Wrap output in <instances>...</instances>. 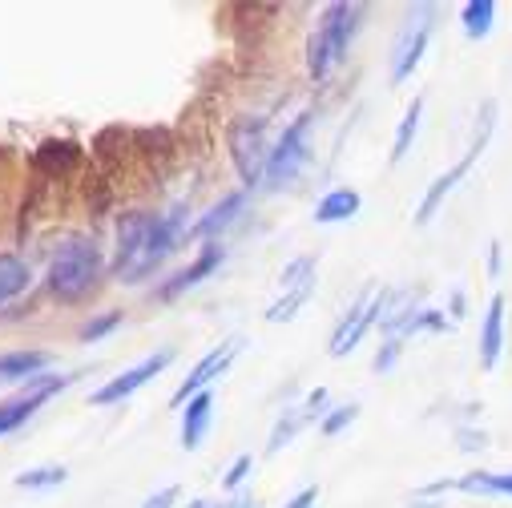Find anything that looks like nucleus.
<instances>
[{"label": "nucleus", "mask_w": 512, "mask_h": 508, "mask_svg": "<svg viewBox=\"0 0 512 508\" xmlns=\"http://www.w3.org/2000/svg\"><path fill=\"white\" fill-rule=\"evenodd\" d=\"M178 242V218L130 210L117 222V250H113V279L117 283H142L150 279Z\"/></svg>", "instance_id": "nucleus-1"}, {"label": "nucleus", "mask_w": 512, "mask_h": 508, "mask_svg": "<svg viewBox=\"0 0 512 508\" xmlns=\"http://www.w3.org/2000/svg\"><path fill=\"white\" fill-rule=\"evenodd\" d=\"M101 271H105V259L93 238H65L49 263V291L61 303H81L97 291Z\"/></svg>", "instance_id": "nucleus-2"}, {"label": "nucleus", "mask_w": 512, "mask_h": 508, "mask_svg": "<svg viewBox=\"0 0 512 508\" xmlns=\"http://www.w3.org/2000/svg\"><path fill=\"white\" fill-rule=\"evenodd\" d=\"M359 17H363L359 5H327L319 13V25L307 41V69L315 81H327V73L335 65H343V57L359 33Z\"/></svg>", "instance_id": "nucleus-3"}, {"label": "nucleus", "mask_w": 512, "mask_h": 508, "mask_svg": "<svg viewBox=\"0 0 512 508\" xmlns=\"http://www.w3.org/2000/svg\"><path fill=\"white\" fill-rule=\"evenodd\" d=\"M226 142H230V158H234L242 186H259L267 178V162H271L267 117H250V113L234 117L230 130H226Z\"/></svg>", "instance_id": "nucleus-4"}, {"label": "nucleus", "mask_w": 512, "mask_h": 508, "mask_svg": "<svg viewBox=\"0 0 512 508\" xmlns=\"http://www.w3.org/2000/svg\"><path fill=\"white\" fill-rule=\"evenodd\" d=\"M492 130H496V101L488 97L484 105H480V121H476V138H472V146H468V154L448 170V174H440L436 182H432V190L424 194V202H420V210H416V226H428L432 218H436V210L444 206V198L460 186V178L476 166V158L484 154V146H488V138H492Z\"/></svg>", "instance_id": "nucleus-5"}, {"label": "nucleus", "mask_w": 512, "mask_h": 508, "mask_svg": "<svg viewBox=\"0 0 512 508\" xmlns=\"http://www.w3.org/2000/svg\"><path fill=\"white\" fill-rule=\"evenodd\" d=\"M307 134H311V113L303 109L279 138V146L271 150V162H267V182L271 186H291L299 178V170L311 162V146H307Z\"/></svg>", "instance_id": "nucleus-6"}, {"label": "nucleus", "mask_w": 512, "mask_h": 508, "mask_svg": "<svg viewBox=\"0 0 512 508\" xmlns=\"http://www.w3.org/2000/svg\"><path fill=\"white\" fill-rule=\"evenodd\" d=\"M432 17H436L432 5H420V9L408 13V21H404V29H400V37H396V57H392V81H396V85L408 81V77L416 73V65L424 61L428 37H432V29H436Z\"/></svg>", "instance_id": "nucleus-7"}, {"label": "nucleus", "mask_w": 512, "mask_h": 508, "mask_svg": "<svg viewBox=\"0 0 512 508\" xmlns=\"http://www.w3.org/2000/svg\"><path fill=\"white\" fill-rule=\"evenodd\" d=\"M69 384H73V375H33L21 396H13V400L0 404V436L17 432L45 400H53V396H57L61 388H69Z\"/></svg>", "instance_id": "nucleus-8"}, {"label": "nucleus", "mask_w": 512, "mask_h": 508, "mask_svg": "<svg viewBox=\"0 0 512 508\" xmlns=\"http://www.w3.org/2000/svg\"><path fill=\"white\" fill-rule=\"evenodd\" d=\"M383 307H388V291H375V287H371V291L351 307V315L339 323V331H335V339H331V355H335V359L351 355V351L363 343L367 327L383 315Z\"/></svg>", "instance_id": "nucleus-9"}, {"label": "nucleus", "mask_w": 512, "mask_h": 508, "mask_svg": "<svg viewBox=\"0 0 512 508\" xmlns=\"http://www.w3.org/2000/svg\"><path fill=\"white\" fill-rule=\"evenodd\" d=\"M174 363V351L166 347V351H158V355H146L138 367H130V371H121L117 379H109V384L101 388V392H93V408H105V404H117V400H125V396H134L138 388H146L150 379L158 375V371H166Z\"/></svg>", "instance_id": "nucleus-10"}, {"label": "nucleus", "mask_w": 512, "mask_h": 508, "mask_svg": "<svg viewBox=\"0 0 512 508\" xmlns=\"http://www.w3.org/2000/svg\"><path fill=\"white\" fill-rule=\"evenodd\" d=\"M238 351H242V339H226L222 347H214L210 355H202V359H198V367H194V371L182 379V384H178V392H174V408H186L198 392H206V388L214 384V379L230 367V359H234Z\"/></svg>", "instance_id": "nucleus-11"}, {"label": "nucleus", "mask_w": 512, "mask_h": 508, "mask_svg": "<svg viewBox=\"0 0 512 508\" xmlns=\"http://www.w3.org/2000/svg\"><path fill=\"white\" fill-rule=\"evenodd\" d=\"M323 404H327V392L319 388V392H311V396H307V404H303V408H291V412L275 424L267 452H271V456H275V452H283V444H291V440L299 436V428H303V424H311V420H319V416H323Z\"/></svg>", "instance_id": "nucleus-12"}, {"label": "nucleus", "mask_w": 512, "mask_h": 508, "mask_svg": "<svg viewBox=\"0 0 512 508\" xmlns=\"http://www.w3.org/2000/svg\"><path fill=\"white\" fill-rule=\"evenodd\" d=\"M222 259H226V250H222L218 242H206V246H202V254L194 259V267L178 271V275H174V279H170V283H166V287H162L158 295H162V299H178L182 291L198 287V283H202V279H206L210 271H218V267H222Z\"/></svg>", "instance_id": "nucleus-13"}, {"label": "nucleus", "mask_w": 512, "mask_h": 508, "mask_svg": "<svg viewBox=\"0 0 512 508\" xmlns=\"http://www.w3.org/2000/svg\"><path fill=\"white\" fill-rule=\"evenodd\" d=\"M500 347H504V295H492V299H488L484 327H480V367H484V371L496 367Z\"/></svg>", "instance_id": "nucleus-14"}, {"label": "nucleus", "mask_w": 512, "mask_h": 508, "mask_svg": "<svg viewBox=\"0 0 512 508\" xmlns=\"http://www.w3.org/2000/svg\"><path fill=\"white\" fill-rule=\"evenodd\" d=\"M210 416H214V396H210V392H198V396L182 408V448H186V452H194V448L206 440Z\"/></svg>", "instance_id": "nucleus-15"}, {"label": "nucleus", "mask_w": 512, "mask_h": 508, "mask_svg": "<svg viewBox=\"0 0 512 508\" xmlns=\"http://www.w3.org/2000/svg\"><path fill=\"white\" fill-rule=\"evenodd\" d=\"M53 363L49 351H13L0 355V379H33Z\"/></svg>", "instance_id": "nucleus-16"}, {"label": "nucleus", "mask_w": 512, "mask_h": 508, "mask_svg": "<svg viewBox=\"0 0 512 508\" xmlns=\"http://www.w3.org/2000/svg\"><path fill=\"white\" fill-rule=\"evenodd\" d=\"M29 263L17 259V254H0V307H5L9 299H17L25 287H29Z\"/></svg>", "instance_id": "nucleus-17"}, {"label": "nucleus", "mask_w": 512, "mask_h": 508, "mask_svg": "<svg viewBox=\"0 0 512 508\" xmlns=\"http://www.w3.org/2000/svg\"><path fill=\"white\" fill-rule=\"evenodd\" d=\"M359 206H363V198H359L355 190H331V194H327V198L315 206V222H323V226L343 222V218L359 214Z\"/></svg>", "instance_id": "nucleus-18"}, {"label": "nucleus", "mask_w": 512, "mask_h": 508, "mask_svg": "<svg viewBox=\"0 0 512 508\" xmlns=\"http://www.w3.org/2000/svg\"><path fill=\"white\" fill-rule=\"evenodd\" d=\"M242 206H246V194H226V198H222L206 218H198V222H194V230H190V234H194V238H210V234H218L222 226H230V222H234V214H238Z\"/></svg>", "instance_id": "nucleus-19"}, {"label": "nucleus", "mask_w": 512, "mask_h": 508, "mask_svg": "<svg viewBox=\"0 0 512 508\" xmlns=\"http://www.w3.org/2000/svg\"><path fill=\"white\" fill-rule=\"evenodd\" d=\"M492 21H496V5H492V0H468V5H464V33L472 41H484L492 33Z\"/></svg>", "instance_id": "nucleus-20"}, {"label": "nucleus", "mask_w": 512, "mask_h": 508, "mask_svg": "<svg viewBox=\"0 0 512 508\" xmlns=\"http://www.w3.org/2000/svg\"><path fill=\"white\" fill-rule=\"evenodd\" d=\"M420 117H424V97H416V101L408 105L404 121H400V130H396V150H392V162H404V158H408V150H412V142H416V134H420Z\"/></svg>", "instance_id": "nucleus-21"}, {"label": "nucleus", "mask_w": 512, "mask_h": 508, "mask_svg": "<svg viewBox=\"0 0 512 508\" xmlns=\"http://www.w3.org/2000/svg\"><path fill=\"white\" fill-rule=\"evenodd\" d=\"M311 291H315V279L311 283H303V287H291L271 311H267V323H287V319H295L299 315V307L311 299Z\"/></svg>", "instance_id": "nucleus-22"}, {"label": "nucleus", "mask_w": 512, "mask_h": 508, "mask_svg": "<svg viewBox=\"0 0 512 508\" xmlns=\"http://www.w3.org/2000/svg\"><path fill=\"white\" fill-rule=\"evenodd\" d=\"M65 480H69V472H65L61 464H45V468L21 472L13 484H17V488H57V484H65Z\"/></svg>", "instance_id": "nucleus-23"}, {"label": "nucleus", "mask_w": 512, "mask_h": 508, "mask_svg": "<svg viewBox=\"0 0 512 508\" xmlns=\"http://www.w3.org/2000/svg\"><path fill=\"white\" fill-rule=\"evenodd\" d=\"M117 323H121V311H105V315L89 319V323L81 327V343H97V339H101V335H109Z\"/></svg>", "instance_id": "nucleus-24"}, {"label": "nucleus", "mask_w": 512, "mask_h": 508, "mask_svg": "<svg viewBox=\"0 0 512 508\" xmlns=\"http://www.w3.org/2000/svg\"><path fill=\"white\" fill-rule=\"evenodd\" d=\"M355 416H359V408H355V404H343L339 412H331V416L323 420V436H339Z\"/></svg>", "instance_id": "nucleus-25"}, {"label": "nucleus", "mask_w": 512, "mask_h": 508, "mask_svg": "<svg viewBox=\"0 0 512 508\" xmlns=\"http://www.w3.org/2000/svg\"><path fill=\"white\" fill-rule=\"evenodd\" d=\"M182 496V488L178 484H170V488H162V492H154L146 504H138V508H174V500Z\"/></svg>", "instance_id": "nucleus-26"}, {"label": "nucleus", "mask_w": 512, "mask_h": 508, "mask_svg": "<svg viewBox=\"0 0 512 508\" xmlns=\"http://www.w3.org/2000/svg\"><path fill=\"white\" fill-rule=\"evenodd\" d=\"M400 339H388V347H379V355H375V371H388L396 359H400Z\"/></svg>", "instance_id": "nucleus-27"}, {"label": "nucleus", "mask_w": 512, "mask_h": 508, "mask_svg": "<svg viewBox=\"0 0 512 508\" xmlns=\"http://www.w3.org/2000/svg\"><path fill=\"white\" fill-rule=\"evenodd\" d=\"M246 472H250V456H238V460L230 464V472H226V480H222V488H238V484L246 480Z\"/></svg>", "instance_id": "nucleus-28"}, {"label": "nucleus", "mask_w": 512, "mask_h": 508, "mask_svg": "<svg viewBox=\"0 0 512 508\" xmlns=\"http://www.w3.org/2000/svg\"><path fill=\"white\" fill-rule=\"evenodd\" d=\"M315 500H319V488H303L299 496H291V500H287V508H311Z\"/></svg>", "instance_id": "nucleus-29"}, {"label": "nucleus", "mask_w": 512, "mask_h": 508, "mask_svg": "<svg viewBox=\"0 0 512 508\" xmlns=\"http://www.w3.org/2000/svg\"><path fill=\"white\" fill-rule=\"evenodd\" d=\"M500 259H504V250H500V242H492L488 246V275L492 279H500Z\"/></svg>", "instance_id": "nucleus-30"}, {"label": "nucleus", "mask_w": 512, "mask_h": 508, "mask_svg": "<svg viewBox=\"0 0 512 508\" xmlns=\"http://www.w3.org/2000/svg\"><path fill=\"white\" fill-rule=\"evenodd\" d=\"M464 448H484V432H460Z\"/></svg>", "instance_id": "nucleus-31"}, {"label": "nucleus", "mask_w": 512, "mask_h": 508, "mask_svg": "<svg viewBox=\"0 0 512 508\" xmlns=\"http://www.w3.org/2000/svg\"><path fill=\"white\" fill-rule=\"evenodd\" d=\"M218 508H259V504H254V496H238V500H230V504H218Z\"/></svg>", "instance_id": "nucleus-32"}, {"label": "nucleus", "mask_w": 512, "mask_h": 508, "mask_svg": "<svg viewBox=\"0 0 512 508\" xmlns=\"http://www.w3.org/2000/svg\"><path fill=\"white\" fill-rule=\"evenodd\" d=\"M452 315H456V319H464V295H460V291L452 295Z\"/></svg>", "instance_id": "nucleus-33"}]
</instances>
